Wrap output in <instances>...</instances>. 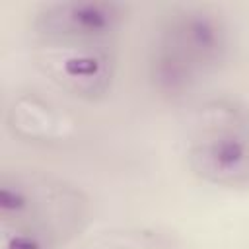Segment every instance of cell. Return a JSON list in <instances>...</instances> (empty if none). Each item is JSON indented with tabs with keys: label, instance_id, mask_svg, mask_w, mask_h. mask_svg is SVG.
<instances>
[{
	"label": "cell",
	"instance_id": "obj_1",
	"mask_svg": "<svg viewBox=\"0 0 249 249\" xmlns=\"http://www.w3.org/2000/svg\"><path fill=\"white\" fill-rule=\"evenodd\" d=\"M233 49L231 27L210 4L173 6L160 21L148 54L154 91L179 99L224 68Z\"/></svg>",
	"mask_w": 249,
	"mask_h": 249
},
{
	"label": "cell",
	"instance_id": "obj_2",
	"mask_svg": "<svg viewBox=\"0 0 249 249\" xmlns=\"http://www.w3.org/2000/svg\"><path fill=\"white\" fill-rule=\"evenodd\" d=\"M187 163L210 185L249 189V107L226 95L202 101L191 119Z\"/></svg>",
	"mask_w": 249,
	"mask_h": 249
},
{
	"label": "cell",
	"instance_id": "obj_3",
	"mask_svg": "<svg viewBox=\"0 0 249 249\" xmlns=\"http://www.w3.org/2000/svg\"><path fill=\"white\" fill-rule=\"evenodd\" d=\"M0 222L27 224L58 245L78 237L89 222V200L72 183L37 169H4Z\"/></svg>",
	"mask_w": 249,
	"mask_h": 249
},
{
	"label": "cell",
	"instance_id": "obj_4",
	"mask_svg": "<svg viewBox=\"0 0 249 249\" xmlns=\"http://www.w3.org/2000/svg\"><path fill=\"white\" fill-rule=\"evenodd\" d=\"M117 39L39 37L33 39L37 66L58 88L86 101L103 99L117 74Z\"/></svg>",
	"mask_w": 249,
	"mask_h": 249
},
{
	"label": "cell",
	"instance_id": "obj_5",
	"mask_svg": "<svg viewBox=\"0 0 249 249\" xmlns=\"http://www.w3.org/2000/svg\"><path fill=\"white\" fill-rule=\"evenodd\" d=\"M128 19V4L117 0H56L39 4L29 18L31 39H117Z\"/></svg>",
	"mask_w": 249,
	"mask_h": 249
},
{
	"label": "cell",
	"instance_id": "obj_6",
	"mask_svg": "<svg viewBox=\"0 0 249 249\" xmlns=\"http://www.w3.org/2000/svg\"><path fill=\"white\" fill-rule=\"evenodd\" d=\"M6 123L14 136L35 144L70 140L76 130V123L70 115L35 91L19 93L12 101L6 113Z\"/></svg>",
	"mask_w": 249,
	"mask_h": 249
},
{
	"label": "cell",
	"instance_id": "obj_7",
	"mask_svg": "<svg viewBox=\"0 0 249 249\" xmlns=\"http://www.w3.org/2000/svg\"><path fill=\"white\" fill-rule=\"evenodd\" d=\"M60 245L37 228L0 222V249H58Z\"/></svg>",
	"mask_w": 249,
	"mask_h": 249
}]
</instances>
